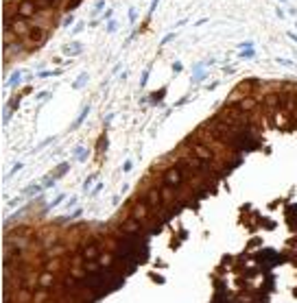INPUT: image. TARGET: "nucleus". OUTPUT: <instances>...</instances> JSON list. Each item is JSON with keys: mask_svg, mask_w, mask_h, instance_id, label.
I'll return each instance as SVG.
<instances>
[{"mask_svg": "<svg viewBox=\"0 0 297 303\" xmlns=\"http://www.w3.org/2000/svg\"><path fill=\"white\" fill-rule=\"evenodd\" d=\"M188 148H190V153L194 155V157H199L201 161H205V164H214V159H216V153L205 144V142H199V140H194V138H190L188 142Z\"/></svg>", "mask_w": 297, "mask_h": 303, "instance_id": "obj_1", "label": "nucleus"}, {"mask_svg": "<svg viewBox=\"0 0 297 303\" xmlns=\"http://www.w3.org/2000/svg\"><path fill=\"white\" fill-rule=\"evenodd\" d=\"M37 5L33 2V0H20V5H18V15L24 18V20H33L37 15Z\"/></svg>", "mask_w": 297, "mask_h": 303, "instance_id": "obj_2", "label": "nucleus"}, {"mask_svg": "<svg viewBox=\"0 0 297 303\" xmlns=\"http://www.w3.org/2000/svg\"><path fill=\"white\" fill-rule=\"evenodd\" d=\"M46 37H48L46 29H42V26H31V31H29V35H26V42H29L31 46H39V44L46 42Z\"/></svg>", "mask_w": 297, "mask_h": 303, "instance_id": "obj_3", "label": "nucleus"}, {"mask_svg": "<svg viewBox=\"0 0 297 303\" xmlns=\"http://www.w3.org/2000/svg\"><path fill=\"white\" fill-rule=\"evenodd\" d=\"M39 288H46V290H53L55 286H57V277H55V273H51V270H42L39 273Z\"/></svg>", "mask_w": 297, "mask_h": 303, "instance_id": "obj_4", "label": "nucleus"}, {"mask_svg": "<svg viewBox=\"0 0 297 303\" xmlns=\"http://www.w3.org/2000/svg\"><path fill=\"white\" fill-rule=\"evenodd\" d=\"M53 299V292L46 290V288H39V290H33V301L31 303H48Z\"/></svg>", "mask_w": 297, "mask_h": 303, "instance_id": "obj_5", "label": "nucleus"}, {"mask_svg": "<svg viewBox=\"0 0 297 303\" xmlns=\"http://www.w3.org/2000/svg\"><path fill=\"white\" fill-rule=\"evenodd\" d=\"M234 105H236L240 111H249V109H254V107H256V98H254V96H245V98L236 100Z\"/></svg>", "mask_w": 297, "mask_h": 303, "instance_id": "obj_6", "label": "nucleus"}, {"mask_svg": "<svg viewBox=\"0 0 297 303\" xmlns=\"http://www.w3.org/2000/svg\"><path fill=\"white\" fill-rule=\"evenodd\" d=\"M83 50V46L79 44V42H72V44H68L66 48H61V53L66 55V57H74V55H79Z\"/></svg>", "mask_w": 297, "mask_h": 303, "instance_id": "obj_7", "label": "nucleus"}, {"mask_svg": "<svg viewBox=\"0 0 297 303\" xmlns=\"http://www.w3.org/2000/svg\"><path fill=\"white\" fill-rule=\"evenodd\" d=\"M42 190H46V188H44V183H33L29 190H24V196H35V194H39Z\"/></svg>", "mask_w": 297, "mask_h": 303, "instance_id": "obj_8", "label": "nucleus"}, {"mask_svg": "<svg viewBox=\"0 0 297 303\" xmlns=\"http://www.w3.org/2000/svg\"><path fill=\"white\" fill-rule=\"evenodd\" d=\"M87 114H90V105H85V107H83V111H81V116H79L77 120H74V124H72V129H77V127H79V124H83V120H85V116H87Z\"/></svg>", "mask_w": 297, "mask_h": 303, "instance_id": "obj_9", "label": "nucleus"}, {"mask_svg": "<svg viewBox=\"0 0 297 303\" xmlns=\"http://www.w3.org/2000/svg\"><path fill=\"white\" fill-rule=\"evenodd\" d=\"M87 79H90V74H87V72H83V74H81V77H79L77 81H74V83H72V87H74V90H79V87H83Z\"/></svg>", "mask_w": 297, "mask_h": 303, "instance_id": "obj_10", "label": "nucleus"}, {"mask_svg": "<svg viewBox=\"0 0 297 303\" xmlns=\"http://www.w3.org/2000/svg\"><path fill=\"white\" fill-rule=\"evenodd\" d=\"M164 94H166V87H160L157 92H153V94H151V96H148L146 100H151V103H157V100H160V98H162Z\"/></svg>", "mask_w": 297, "mask_h": 303, "instance_id": "obj_11", "label": "nucleus"}, {"mask_svg": "<svg viewBox=\"0 0 297 303\" xmlns=\"http://www.w3.org/2000/svg\"><path fill=\"white\" fill-rule=\"evenodd\" d=\"M68 168H70V164H68V161H63V164H61V166L57 168V172H55L53 177H57V179H59V177H63V174L68 172Z\"/></svg>", "mask_w": 297, "mask_h": 303, "instance_id": "obj_12", "label": "nucleus"}, {"mask_svg": "<svg viewBox=\"0 0 297 303\" xmlns=\"http://www.w3.org/2000/svg\"><path fill=\"white\" fill-rule=\"evenodd\" d=\"M20 77H22V72H13V74H11V79H9V85H11V87H15V85H18V81H20Z\"/></svg>", "mask_w": 297, "mask_h": 303, "instance_id": "obj_13", "label": "nucleus"}, {"mask_svg": "<svg viewBox=\"0 0 297 303\" xmlns=\"http://www.w3.org/2000/svg\"><path fill=\"white\" fill-rule=\"evenodd\" d=\"M57 74H61V70H48V72H39V77H42V79H48V77H57Z\"/></svg>", "mask_w": 297, "mask_h": 303, "instance_id": "obj_14", "label": "nucleus"}, {"mask_svg": "<svg viewBox=\"0 0 297 303\" xmlns=\"http://www.w3.org/2000/svg\"><path fill=\"white\" fill-rule=\"evenodd\" d=\"M83 26H85V22H81V20H79V22L72 26V31H70V33H72V35H77V33H81V31H83Z\"/></svg>", "mask_w": 297, "mask_h": 303, "instance_id": "obj_15", "label": "nucleus"}, {"mask_svg": "<svg viewBox=\"0 0 297 303\" xmlns=\"http://www.w3.org/2000/svg\"><path fill=\"white\" fill-rule=\"evenodd\" d=\"M63 198H66L63 194H57V196H55V198H53V201H51V203H48L46 207H55V205H59V203H61V201H63Z\"/></svg>", "mask_w": 297, "mask_h": 303, "instance_id": "obj_16", "label": "nucleus"}, {"mask_svg": "<svg viewBox=\"0 0 297 303\" xmlns=\"http://www.w3.org/2000/svg\"><path fill=\"white\" fill-rule=\"evenodd\" d=\"M148 72H151V70H144V72H142V77H140V87H144V85H146V79H148Z\"/></svg>", "mask_w": 297, "mask_h": 303, "instance_id": "obj_17", "label": "nucleus"}, {"mask_svg": "<svg viewBox=\"0 0 297 303\" xmlns=\"http://www.w3.org/2000/svg\"><path fill=\"white\" fill-rule=\"evenodd\" d=\"M72 20H74V15H72V13H68V15L61 20V24H63V26H70V24H72Z\"/></svg>", "mask_w": 297, "mask_h": 303, "instance_id": "obj_18", "label": "nucleus"}, {"mask_svg": "<svg viewBox=\"0 0 297 303\" xmlns=\"http://www.w3.org/2000/svg\"><path fill=\"white\" fill-rule=\"evenodd\" d=\"M116 29H118V22H116V20H114V22H109V24H107V33H114V31H116Z\"/></svg>", "mask_w": 297, "mask_h": 303, "instance_id": "obj_19", "label": "nucleus"}, {"mask_svg": "<svg viewBox=\"0 0 297 303\" xmlns=\"http://www.w3.org/2000/svg\"><path fill=\"white\" fill-rule=\"evenodd\" d=\"M131 166H133V161H131V159H127L125 164H122V170H125V172H129V170H131Z\"/></svg>", "mask_w": 297, "mask_h": 303, "instance_id": "obj_20", "label": "nucleus"}, {"mask_svg": "<svg viewBox=\"0 0 297 303\" xmlns=\"http://www.w3.org/2000/svg\"><path fill=\"white\" fill-rule=\"evenodd\" d=\"M103 7H105V2H103V0H98V2L94 5V15H96V11H101Z\"/></svg>", "mask_w": 297, "mask_h": 303, "instance_id": "obj_21", "label": "nucleus"}, {"mask_svg": "<svg viewBox=\"0 0 297 303\" xmlns=\"http://www.w3.org/2000/svg\"><path fill=\"white\" fill-rule=\"evenodd\" d=\"M103 188H105L103 183H98V185H96V190L92 192V196H96V194H101V192H103Z\"/></svg>", "mask_w": 297, "mask_h": 303, "instance_id": "obj_22", "label": "nucleus"}, {"mask_svg": "<svg viewBox=\"0 0 297 303\" xmlns=\"http://www.w3.org/2000/svg\"><path fill=\"white\" fill-rule=\"evenodd\" d=\"M175 35H177V33H168V35L162 39V44H166V42H170V39H175Z\"/></svg>", "mask_w": 297, "mask_h": 303, "instance_id": "obj_23", "label": "nucleus"}, {"mask_svg": "<svg viewBox=\"0 0 297 303\" xmlns=\"http://www.w3.org/2000/svg\"><path fill=\"white\" fill-rule=\"evenodd\" d=\"M112 13H114V9H107V11L103 13V20H109V18H112Z\"/></svg>", "mask_w": 297, "mask_h": 303, "instance_id": "obj_24", "label": "nucleus"}, {"mask_svg": "<svg viewBox=\"0 0 297 303\" xmlns=\"http://www.w3.org/2000/svg\"><path fill=\"white\" fill-rule=\"evenodd\" d=\"M173 70H175V72H179V70H181V63H179V61H177V63H173Z\"/></svg>", "mask_w": 297, "mask_h": 303, "instance_id": "obj_25", "label": "nucleus"}]
</instances>
